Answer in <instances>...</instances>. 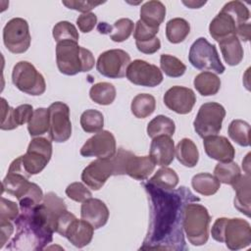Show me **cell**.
Segmentation results:
<instances>
[{
    "label": "cell",
    "instance_id": "obj_1",
    "mask_svg": "<svg viewBox=\"0 0 251 251\" xmlns=\"http://www.w3.org/2000/svg\"><path fill=\"white\" fill-rule=\"evenodd\" d=\"M143 186L149 200L150 222L140 249L187 250L182 226L184 207L200 199L185 186L163 189L149 181Z\"/></svg>",
    "mask_w": 251,
    "mask_h": 251
},
{
    "label": "cell",
    "instance_id": "obj_2",
    "mask_svg": "<svg viewBox=\"0 0 251 251\" xmlns=\"http://www.w3.org/2000/svg\"><path fill=\"white\" fill-rule=\"evenodd\" d=\"M15 226L16 235L7 245L10 250H42L52 242L55 231L41 203L22 212Z\"/></svg>",
    "mask_w": 251,
    "mask_h": 251
},
{
    "label": "cell",
    "instance_id": "obj_3",
    "mask_svg": "<svg viewBox=\"0 0 251 251\" xmlns=\"http://www.w3.org/2000/svg\"><path fill=\"white\" fill-rule=\"evenodd\" d=\"M56 63L61 74L75 75L91 71L95 59L91 51L79 46L77 42L66 40L56 45Z\"/></svg>",
    "mask_w": 251,
    "mask_h": 251
},
{
    "label": "cell",
    "instance_id": "obj_4",
    "mask_svg": "<svg viewBox=\"0 0 251 251\" xmlns=\"http://www.w3.org/2000/svg\"><path fill=\"white\" fill-rule=\"evenodd\" d=\"M52 156V143L45 137H34L27 146L26 153L16 158L9 167L10 172L20 173L25 177L43 171Z\"/></svg>",
    "mask_w": 251,
    "mask_h": 251
},
{
    "label": "cell",
    "instance_id": "obj_5",
    "mask_svg": "<svg viewBox=\"0 0 251 251\" xmlns=\"http://www.w3.org/2000/svg\"><path fill=\"white\" fill-rule=\"evenodd\" d=\"M212 237L218 242H225L230 250L245 248L251 243L250 224L240 218H219L215 221Z\"/></svg>",
    "mask_w": 251,
    "mask_h": 251
},
{
    "label": "cell",
    "instance_id": "obj_6",
    "mask_svg": "<svg viewBox=\"0 0 251 251\" xmlns=\"http://www.w3.org/2000/svg\"><path fill=\"white\" fill-rule=\"evenodd\" d=\"M211 217L206 207L194 202H189L184 207L183 231L188 241L195 246L204 245L209 238V226Z\"/></svg>",
    "mask_w": 251,
    "mask_h": 251
},
{
    "label": "cell",
    "instance_id": "obj_7",
    "mask_svg": "<svg viewBox=\"0 0 251 251\" xmlns=\"http://www.w3.org/2000/svg\"><path fill=\"white\" fill-rule=\"evenodd\" d=\"M111 160L114 176L127 175L136 180L146 179L156 166L150 156H136L124 148H119Z\"/></svg>",
    "mask_w": 251,
    "mask_h": 251
},
{
    "label": "cell",
    "instance_id": "obj_8",
    "mask_svg": "<svg viewBox=\"0 0 251 251\" xmlns=\"http://www.w3.org/2000/svg\"><path fill=\"white\" fill-rule=\"evenodd\" d=\"M189 63L199 71H211V73L223 74L226 70L223 65L217 47L211 44L205 37L197 38L189 49Z\"/></svg>",
    "mask_w": 251,
    "mask_h": 251
},
{
    "label": "cell",
    "instance_id": "obj_9",
    "mask_svg": "<svg viewBox=\"0 0 251 251\" xmlns=\"http://www.w3.org/2000/svg\"><path fill=\"white\" fill-rule=\"evenodd\" d=\"M12 81L19 90L28 95L39 96L46 90V82L43 75L27 61L18 62L14 66Z\"/></svg>",
    "mask_w": 251,
    "mask_h": 251
},
{
    "label": "cell",
    "instance_id": "obj_10",
    "mask_svg": "<svg viewBox=\"0 0 251 251\" xmlns=\"http://www.w3.org/2000/svg\"><path fill=\"white\" fill-rule=\"evenodd\" d=\"M226 117V110L220 103L207 102L201 105L193 122L194 130L204 138L218 134L222 129V124Z\"/></svg>",
    "mask_w": 251,
    "mask_h": 251
},
{
    "label": "cell",
    "instance_id": "obj_11",
    "mask_svg": "<svg viewBox=\"0 0 251 251\" xmlns=\"http://www.w3.org/2000/svg\"><path fill=\"white\" fill-rule=\"evenodd\" d=\"M31 36L27 22L23 18L11 19L3 28V42L14 54H22L30 46Z\"/></svg>",
    "mask_w": 251,
    "mask_h": 251
},
{
    "label": "cell",
    "instance_id": "obj_12",
    "mask_svg": "<svg viewBox=\"0 0 251 251\" xmlns=\"http://www.w3.org/2000/svg\"><path fill=\"white\" fill-rule=\"evenodd\" d=\"M130 56L122 49H111L101 53L96 62L98 73L109 78H123L126 76Z\"/></svg>",
    "mask_w": 251,
    "mask_h": 251
},
{
    "label": "cell",
    "instance_id": "obj_13",
    "mask_svg": "<svg viewBox=\"0 0 251 251\" xmlns=\"http://www.w3.org/2000/svg\"><path fill=\"white\" fill-rule=\"evenodd\" d=\"M49 136L52 141L61 143L67 141L72 135V123L70 108L67 104L57 101L49 108Z\"/></svg>",
    "mask_w": 251,
    "mask_h": 251
},
{
    "label": "cell",
    "instance_id": "obj_14",
    "mask_svg": "<svg viewBox=\"0 0 251 251\" xmlns=\"http://www.w3.org/2000/svg\"><path fill=\"white\" fill-rule=\"evenodd\" d=\"M126 76L131 83L145 87H155L164 78L162 71L156 65L140 59L129 63Z\"/></svg>",
    "mask_w": 251,
    "mask_h": 251
},
{
    "label": "cell",
    "instance_id": "obj_15",
    "mask_svg": "<svg viewBox=\"0 0 251 251\" xmlns=\"http://www.w3.org/2000/svg\"><path fill=\"white\" fill-rule=\"evenodd\" d=\"M117 151L116 139L109 130H101L88 138L80 148L82 157H96L99 159L112 158Z\"/></svg>",
    "mask_w": 251,
    "mask_h": 251
},
{
    "label": "cell",
    "instance_id": "obj_16",
    "mask_svg": "<svg viewBox=\"0 0 251 251\" xmlns=\"http://www.w3.org/2000/svg\"><path fill=\"white\" fill-rule=\"evenodd\" d=\"M111 176H114V166L111 158H97L83 169L81 180L92 190H99Z\"/></svg>",
    "mask_w": 251,
    "mask_h": 251
},
{
    "label": "cell",
    "instance_id": "obj_17",
    "mask_svg": "<svg viewBox=\"0 0 251 251\" xmlns=\"http://www.w3.org/2000/svg\"><path fill=\"white\" fill-rule=\"evenodd\" d=\"M163 100L170 110L176 114L185 115L192 111L196 102V96L192 89L176 85L166 91Z\"/></svg>",
    "mask_w": 251,
    "mask_h": 251
},
{
    "label": "cell",
    "instance_id": "obj_18",
    "mask_svg": "<svg viewBox=\"0 0 251 251\" xmlns=\"http://www.w3.org/2000/svg\"><path fill=\"white\" fill-rule=\"evenodd\" d=\"M206 154L211 159L221 163L231 162L235 156V149L229 140L222 135H210L203 138Z\"/></svg>",
    "mask_w": 251,
    "mask_h": 251
},
{
    "label": "cell",
    "instance_id": "obj_19",
    "mask_svg": "<svg viewBox=\"0 0 251 251\" xmlns=\"http://www.w3.org/2000/svg\"><path fill=\"white\" fill-rule=\"evenodd\" d=\"M109 215L107 205L100 199L91 197L81 204L80 217L89 223L94 229L104 226L108 222Z\"/></svg>",
    "mask_w": 251,
    "mask_h": 251
},
{
    "label": "cell",
    "instance_id": "obj_20",
    "mask_svg": "<svg viewBox=\"0 0 251 251\" xmlns=\"http://www.w3.org/2000/svg\"><path fill=\"white\" fill-rule=\"evenodd\" d=\"M149 156L157 166H169L175 159V143L171 136L160 135L152 138Z\"/></svg>",
    "mask_w": 251,
    "mask_h": 251
},
{
    "label": "cell",
    "instance_id": "obj_21",
    "mask_svg": "<svg viewBox=\"0 0 251 251\" xmlns=\"http://www.w3.org/2000/svg\"><path fill=\"white\" fill-rule=\"evenodd\" d=\"M93 226L84 220L75 218L68 226L64 237H66L74 246L82 248L88 245L93 237Z\"/></svg>",
    "mask_w": 251,
    "mask_h": 251
},
{
    "label": "cell",
    "instance_id": "obj_22",
    "mask_svg": "<svg viewBox=\"0 0 251 251\" xmlns=\"http://www.w3.org/2000/svg\"><path fill=\"white\" fill-rule=\"evenodd\" d=\"M236 27L237 24L234 19L221 10L211 21L209 25V32L216 41L220 42L228 36L236 35Z\"/></svg>",
    "mask_w": 251,
    "mask_h": 251
},
{
    "label": "cell",
    "instance_id": "obj_23",
    "mask_svg": "<svg viewBox=\"0 0 251 251\" xmlns=\"http://www.w3.org/2000/svg\"><path fill=\"white\" fill-rule=\"evenodd\" d=\"M231 186L235 191L234 207L246 217H250V175H241Z\"/></svg>",
    "mask_w": 251,
    "mask_h": 251
},
{
    "label": "cell",
    "instance_id": "obj_24",
    "mask_svg": "<svg viewBox=\"0 0 251 251\" xmlns=\"http://www.w3.org/2000/svg\"><path fill=\"white\" fill-rule=\"evenodd\" d=\"M165 17L166 7L161 1H147L140 8V21L151 27L159 28Z\"/></svg>",
    "mask_w": 251,
    "mask_h": 251
},
{
    "label": "cell",
    "instance_id": "obj_25",
    "mask_svg": "<svg viewBox=\"0 0 251 251\" xmlns=\"http://www.w3.org/2000/svg\"><path fill=\"white\" fill-rule=\"evenodd\" d=\"M225 62L229 66H237L243 59V48L236 35L228 36L219 42Z\"/></svg>",
    "mask_w": 251,
    "mask_h": 251
},
{
    "label": "cell",
    "instance_id": "obj_26",
    "mask_svg": "<svg viewBox=\"0 0 251 251\" xmlns=\"http://www.w3.org/2000/svg\"><path fill=\"white\" fill-rule=\"evenodd\" d=\"M31 182H29L25 176L14 172H8L2 181V194L7 192L19 199L26 192Z\"/></svg>",
    "mask_w": 251,
    "mask_h": 251
},
{
    "label": "cell",
    "instance_id": "obj_27",
    "mask_svg": "<svg viewBox=\"0 0 251 251\" xmlns=\"http://www.w3.org/2000/svg\"><path fill=\"white\" fill-rule=\"evenodd\" d=\"M176 157L178 162L187 168H193L199 160V152L195 143L189 138H182L175 148Z\"/></svg>",
    "mask_w": 251,
    "mask_h": 251
},
{
    "label": "cell",
    "instance_id": "obj_28",
    "mask_svg": "<svg viewBox=\"0 0 251 251\" xmlns=\"http://www.w3.org/2000/svg\"><path fill=\"white\" fill-rule=\"evenodd\" d=\"M193 84L202 96H211L219 92L221 79L217 75L211 72H203L194 77Z\"/></svg>",
    "mask_w": 251,
    "mask_h": 251
},
{
    "label": "cell",
    "instance_id": "obj_29",
    "mask_svg": "<svg viewBox=\"0 0 251 251\" xmlns=\"http://www.w3.org/2000/svg\"><path fill=\"white\" fill-rule=\"evenodd\" d=\"M191 185L193 189L199 194L204 196H211L219 190L221 182L215 176L209 173H200L192 177Z\"/></svg>",
    "mask_w": 251,
    "mask_h": 251
},
{
    "label": "cell",
    "instance_id": "obj_30",
    "mask_svg": "<svg viewBox=\"0 0 251 251\" xmlns=\"http://www.w3.org/2000/svg\"><path fill=\"white\" fill-rule=\"evenodd\" d=\"M189 32L190 25L182 18L172 19L166 25L167 39L173 44H177L184 41Z\"/></svg>",
    "mask_w": 251,
    "mask_h": 251
},
{
    "label": "cell",
    "instance_id": "obj_31",
    "mask_svg": "<svg viewBox=\"0 0 251 251\" xmlns=\"http://www.w3.org/2000/svg\"><path fill=\"white\" fill-rule=\"evenodd\" d=\"M116 88L110 82H98L91 86L89 90L90 99L98 105H110L116 98Z\"/></svg>",
    "mask_w": 251,
    "mask_h": 251
},
{
    "label": "cell",
    "instance_id": "obj_32",
    "mask_svg": "<svg viewBox=\"0 0 251 251\" xmlns=\"http://www.w3.org/2000/svg\"><path fill=\"white\" fill-rule=\"evenodd\" d=\"M175 122L164 115L156 116L147 125V134L151 138L160 135H168L172 137L175 133Z\"/></svg>",
    "mask_w": 251,
    "mask_h": 251
},
{
    "label": "cell",
    "instance_id": "obj_33",
    "mask_svg": "<svg viewBox=\"0 0 251 251\" xmlns=\"http://www.w3.org/2000/svg\"><path fill=\"white\" fill-rule=\"evenodd\" d=\"M156 109V100L154 96L148 93L137 94L131 101L130 110L133 116L138 119H145Z\"/></svg>",
    "mask_w": 251,
    "mask_h": 251
},
{
    "label": "cell",
    "instance_id": "obj_34",
    "mask_svg": "<svg viewBox=\"0 0 251 251\" xmlns=\"http://www.w3.org/2000/svg\"><path fill=\"white\" fill-rule=\"evenodd\" d=\"M49 111L46 108H37L27 123V130L30 136H39L49 131Z\"/></svg>",
    "mask_w": 251,
    "mask_h": 251
},
{
    "label": "cell",
    "instance_id": "obj_35",
    "mask_svg": "<svg viewBox=\"0 0 251 251\" xmlns=\"http://www.w3.org/2000/svg\"><path fill=\"white\" fill-rule=\"evenodd\" d=\"M214 176L220 182L232 185L241 176L240 168L235 162H219L214 169Z\"/></svg>",
    "mask_w": 251,
    "mask_h": 251
},
{
    "label": "cell",
    "instance_id": "obj_36",
    "mask_svg": "<svg viewBox=\"0 0 251 251\" xmlns=\"http://www.w3.org/2000/svg\"><path fill=\"white\" fill-rule=\"evenodd\" d=\"M249 130L250 125L247 122L236 119L230 122L227 128V133L230 139H232L235 143L246 147L250 144Z\"/></svg>",
    "mask_w": 251,
    "mask_h": 251
},
{
    "label": "cell",
    "instance_id": "obj_37",
    "mask_svg": "<svg viewBox=\"0 0 251 251\" xmlns=\"http://www.w3.org/2000/svg\"><path fill=\"white\" fill-rule=\"evenodd\" d=\"M80 126L87 133H97L104 126L103 114L94 109L84 111L80 116Z\"/></svg>",
    "mask_w": 251,
    "mask_h": 251
},
{
    "label": "cell",
    "instance_id": "obj_38",
    "mask_svg": "<svg viewBox=\"0 0 251 251\" xmlns=\"http://www.w3.org/2000/svg\"><path fill=\"white\" fill-rule=\"evenodd\" d=\"M148 181L163 189H174L178 183V176L175 170L164 167L158 170Z\"/></svg>",
    "mask_w": 251,
    "mask_h": 251
},
{
    "label": "cell",
    "instance_id": "obj_39",
    "mask_svg": "<svg viewBox=\"0 0 251 251\" xmlns=\"http://www.w3.org/2000/svg\"><path fill=\"white\" fill-rule=\"evenodd\" d=\"M160 67L165 75L170 77H179L186 71V66L178 58L169 54L161 55Z\"/></svg>",
    "mask_w": 251,
    "mask_h": 251
},
{
    "label": "cell",
    "instance_id": "obj_40",
    "mask_svg": "<svg viewBox=\"0 0 251 251\" xmlns=\"http://www.w3.org/2000/svg\"><path fill=\"white\" fill-rule=\"evenodd\" d=\"M43 192L42 189L34 182H31L29 188L26 190V192L18 199L21 212L28 211L38 204L41 203L43 199Z\"/></svg>",
    "mask_w": 251,
    "mask_h": 251
},
{
    "label": "cell",
    "instance_id": "obj_41",
    "mask_svg": "<svg viewBox=\"0 0 251 251\" xmlns=\"http://www.w3.org/2000/svg\"><path fill=\"white\" fill-rule=\"evenodd\" d=\"M134 24L130 19L122 18L114 23L110 31V38L114 42H123L131 35Z\"/></svg>",
    "mask_w": 251,
    "mask_h": 251
},
{
    "label": "cell",
    "instance_id": "obj_42",
    "mask_svg": "<svg viewBox=\"0 0 251 251\" xmlns=\"http://www.w3.org/2000/svg\"><path fill=\"white\" fill-rule=\"evenodd\" d=\"M52 34L57 43L61 41H66V40L78 42V38H79L76 27L73 24L67 21H61L57 23L53 27Z\"/></svg>",
    "mask_w": 251,
    "mask_h": 251
},
{
    "label": "cell",
    "instance_id": "obj_43",
    "mask_svg": "<svg viewBox=\"0 0 251 251\" xmlns=\"http://www.w3.org/2000/svg\"><path fill=\"white\" fill-rule=\"evenodd\" d=\"M222 11L230 15L237 24V26L239 25L245 24L250 18V12L246 5L243 4L241 1L237 0L229 1L226 4H225L224 7L222 8Z\"/></svg>",
    "mask_w": 251,
    "mask_h": 251
},
{
    "label": "cell",
    "instance_id": "obj_44",
    "mask_svg": "<svg viewBox=\"0 0 251 251\" xmlns=\"http://www.w3.org/2000/svg\"><path fill=\"white\" fill-rule=\"evenodd\" d=\"M66 194L70 199L79 203L84 202L92 196L91 191L86 187V185L78 181L69 184L66 188Z\"/></svg>",
    "mask_w": 251,
    "mask_h": 251
},
{
    "label": "cell",
    "instance_id": "obj_45",
    "mask_svg": "<svg viewBox=\"0 0 251 251\" xmlns=\"http://www.w3.org/2000/svg\"><path fill=\"white\" fill-rule=\"evenodd\" d=\"M158 31H159V28L151 27L145 25L140 20H138L135 24L133 37L135 39V42H144V41H148L155 38Z\"/></svg>",
    "mask_w": 251,
    "mask_h": 251
},
{
    "label": "cell",
    "instance_id": "obj_46",
    "mask_svg": "<svg viewBox=\"0 0 251 251\" xmlns=\"http://www.w3.org/2000/svg\"><path fill=\"white\" fill-rule=\"evenodd\" d=\"M13 108L7 103L5 98H1V125L2 130H12L18 127L13 118Z\"/></svg>",
    "mask_w": 251,
    "mask_h": 251
},
{
    "label": "cell",
    "instance_id": "obj_47",
    "mask_svg": "<svg viewBox=\"0 0 251 251\" xmlns=\"http://www.w3.org/2000/svg\"><path fill=\"white\" fill-rule=\"evenodd\" d=\"M18 205L4 197H1L0 203V221H15L19 217Z\"/></svg>",
    "mask_w": 251,
    "mask_h": 251
},
{
    "label": "cell",
    "instance_id": "obj_48",
    "mask_svg": "<svg viewBox=\"0 0 251 251\" xmlns=\"http://www.w3.org/2000/svg\"><path fill=\"white\" fill-rule=\"evenodd\" d=\"M33 108L29 104H23L13 110V118L17 126L26 124L33 116Z\"/></svg>",
    "mask_w": 251,
    "mask_h": 251
},
{
    "label": "cell",
    "instance_id": "obj_49",
    "mask_svg": "<svg viewBox=\"0 0 251 251\" xmlns=\"http://www.w3.org/2000/svg\"><path fill=\"white\" fill-rule=\"evenodd\" d=\"M96 24H97V16L91 12L81 14L76 19V25L78 26V29L83 33L90 32L94 28Z\"/></svg>",
    "mask_w": 251,
    "mask_h": 251
},
{
    "label": "cell",
    "instance_id": "obj_50",
    "mask_svg": "<svg viewBox=\"0 0 251 251\" xmlns=\"http://www.w3.org/2000/svg\"><path fill=\"white\" fill-rule=\"evenodd\" d=\"M104 2H93V1H62V4L67 8L75 10L81 13H89L93 8L103 4Z\"/></svg>",
    "mask_w": 251,
    "mask_h": 251
},
{
    "label": "cell",
    "instance_id": "obj_51",
    "mask_svg": "<svg viewBox=\"0 0 251 251\" xmlns=\"http://www.w3.org/2000/svg\"><path fill=\"white\" fill-rule=\"evenodd\" d=\"M136 48L138 49V51H140L141 53L144 54H154L156 53L160 47H161V41L160 39L156 36L155 38L148 40V41H144V42H135Z\"/></svg>",
    "mask_w": 251,
    "mask_h": 251
},
{
    "label": "cell",
    "instance_id": "obj_52",
    "mask_svg": "<svg viewBox=\"0 0 251 251\" xmlns=\"http://www.w3.org/2000/svg\"><path fill=\"white\" fill-rule=\"evenodd\" d=\"M0 227H1V239H0V248H3L5 243L8 241L10 236L14 231V226L11 224V221H0Z\"/></svg>",
    "mask_w": 251,
    "mask_h": 251
},
{
    "label": "cell",
    "instance_id": "obj_53",
    "mask_svg": "<svg viewBox=\"0 0 251 251\" xmlns=\"http://www.w3.org/2000/svg\"><path fill=\"white\" fill-rule=\"evenodd\" d=\"M236 36L239 40L242 41H248L250 39V24L245 23L242 25H239L236 27Z\"/></svg>",
    "mask_w": 251,
    "mask_h": 251
},
{
    "label": "cell",
    "instance_id": "obj_54",
    "mask_svg": "<svg viewBox=\"0 0 251 251\" xmlns=\"http://www.w3.org/2000/svg\"><path fill=\"white\" fill-rule=\"evenodd\" d=\"M112 25H109L107 23H100L98 25V31L100 33H109L111 31Z\"/></svg>",
    "mask_w": 251,
    "mask_h": 251
},
{
    "label": "cell",
    "instance_id": "obj_55",
    "mask_svg": "<svg viewBox=\"0 0 251 251\" xmlns=\"http://www.w3.org/2000/svg\"><path fill=\"white\" fill-rule=\"evenodd\" d=\"M182 3L184 5H186L187 7H189L190 9H198L202 5H204L206 2L205 1L204 2H195V1H188V2H186V1H182Z\"/></svg>",
    "mask_w": 251,
    "mask_h": 251
}]
</instances>
